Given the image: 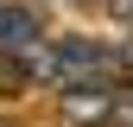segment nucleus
I'll return each mask as SVG.
<instances>
[{"label": "nucleus", "instance_id": "1", "mask_svg": "<svg viewBox=\"0 0 133 127\" xmlns=\"http://www.w3.org/2000/svg\"><path fill=\"white\" fill-rule=\"evenodd\" d=\"M38 45H44V26H38V13H32V7H19V0H0V57L25 63Z\"/></svg>", "mask_w": 133, "mask_h": 127}, {"label": "nucleus", "instance_id": "2", "mask_svg": "<svg viewBox=\"0 0 133 127\" xmlns=\"http://www.w3.org/2000/svg\"><path fill=\"white\" fill-rule=\"evenodd\" d=\"M114 115V89H70L63 95V121L70 127H102Z\"/></svg>", "mask_w": 133, "mask_h": 127}, {"label": "nucleus", "instance_id": "3", "mask_svg": "<svg viewBox=\"0 0 133 127\" xmlns=\"http://www.w3.org/2000/svg\"><path fill=\"white\" fill-rule=\"evenodd\" d=\"M102 7H108V13H114L121 26H133V0H102Z\"/></svg>", "mask_w": 133, "mask_h": 127}]
</instances>
